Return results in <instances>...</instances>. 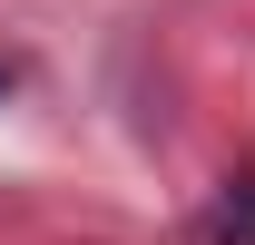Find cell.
Returning a JSON list of instances; mask_svg holds the SVG:
<instances>
[{
  "label": "cell",
  "instance_id": "cell-2",
  "mask_svg": "<svg viewBox=\"0 0 255 245\" xmlns=\"http://www.w3.org/2000/svg\"><path fill=\"white\" fill-rule=\"evenodd\" d=\"M0 89H10V79H0Z\"/></svg>",
  "mask_w": 255,
  "mask_h": 245
},
{
  "label": "cell",
  "instance_id": "cell-1",
  "mask_svg": "<svg viewBox=\"0 0 255 245\" xmlns=\"http://www.w3.org/2000/svg\"><path fill=\"white\" fill-rule=\"evenodd\" d=\"M196 245H255V177H236L216 206H206V236Z\"/></svg>",
  "mask_w": 255,
  "mask_h": 245
}]
</instances>
